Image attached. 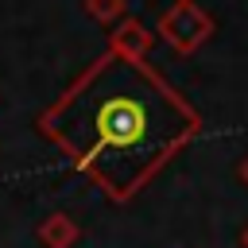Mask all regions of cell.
<instances>
[{"mask_svg": "<svg viewBox=\"0 0 248 248\" xmlns=\"http://www.w3.org/2000/svg\"><path fill=\"white\" fill-rule=\"evenodd\" d=\"M43 132L112 194H132L174 147L198 132V112L140 58H97L46 108Z\"/></svg>", "mask_w": 248, "mask_h": 248, "instance_id": "1", "label": "cell"}, {"mask_svg": "<svg viewBox=\"0 0 248 248\" xmlns=\"http://www.w3.org/2000/svg\"><path fill=\"white\" fill-rule=\"evenodd\" d=\"M205 31H209V19H205L190 0L174 4V8L163 16V35H167L178 50H194V46L205 39Z\"/></svg>", "mask_w": 248, "mask_h": 248, "instance_id": "2", "label": "cell"}, {"mask_svg": "<svg viewBox=\"0 0 248 248\" xmlns=\"http://www.w3.org/2000/svg\"><path fill=\"white\" fill-rule=\"evenodd\" d=\"M143 46H147V31L140 23H124L116 31V54H128V58H143Z\"/></svg>", "mask_w": 248, "mask_h": 248, "instance_id": "3", "label": "cell"}, {"mask_svg": "<svg viewBox=\"0 0 248 248\" xmlns=\"http://www.w3.org/2000/svg\"><path fill=\"white\" fill-rule=\"evenodd\" d=\"M120 8H124V0H89V12H93L97 19H112Z\"/></svg>", "mask_w": 248, "mask_h": 248, "instance_id": "4", "label": "cell"}]
</instances>
